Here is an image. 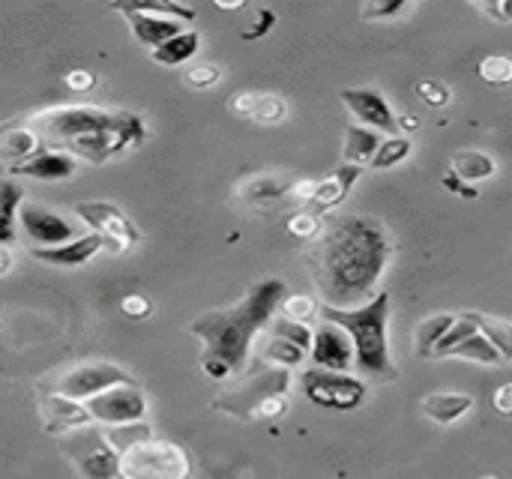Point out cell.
<instances>
[{
	"mask_svg": "<svg viewBox=\"0 0 512 479\" xmlns=\"http://www.w3.org/2000/svg\"><path fill=\"white\" fill-rule=\"evenodd\" d=\"M414 12V3L411 0H390V3H366L360 9V18L366 21H384V24H393V21H402L405 15Z\"/></svg>",
	"mask_w": 512,
	"mask_h": 479,
	"instance_id": "836d02e7",
	"label": "cell"
},
{
	"mask_svg": "<svg viewBox=\"0 0 512 479\" xmlns=\"http://www.w3.org/2000/svg\"><path fill=\"white\" fill-rule=\"evenodd\" d=\"M477 399L471 393H429L420 399V411L426 420H432L435 426H456L462 423L471 411H474Z\"/></svg>",
	"mask_w": 512,
	"mask_h": 479,
	"instance_id": "d6986e66",
	"label": "cell"
},
{
	"mask_svg": "<svg viewBox=\"0 0 512 479\" xmlns=\"http://www.w3.org/2000/svg\"><path fill=\"white\" fill-rule=\"evenodd\" d=\"M291 186H294V180L267 171V174H252V177L240 180L234 186V195H237V201H243L249 207H267V204H276L285 195H291Z\"/></svg>",
	"mask_w": 512,
	"mask_h": 479,
	"instance_id": "44dd1931",
	"label": "cell"
},
{
	"mask_svg": "<svg viewBox=\"0 0 512 479\" xmlns=\"http://www.w3.org/2000/svg\"><path fill=\"white\" fill-rule=\"evenodd\" d=\"M9 270H12V249L0 246V276H6Z\"/></svg>",
	"mask_w": 512,
	"mask_h": 479,
	"instance_id": "f907efd6",
	"label": "cell"
},
{
	"mask_svg": "<svg viewBox=\"0 0 512 479\" xmlns=\"http://www.w3.org/2000/svg\"><path fill=\"white\" fill-rule=\"evenodd\" d=\"M363 174H366L363 165H348V162H342L330 177H324V180L318 183V192H315V198L306 204V210H312V213H318V216L333 213L336 207H342V204L348 201L354 183H357Z\"/></svg>",
	"mask_w": 512,
	"mask_h": 479,
	"instance_id": "e0dca14e",
	"label": "cell"
},
{
	"mask_svg": "<svg viewBox=\"0 0 512 479\" xmlns=\"http://www.w3.org/2000/svg\"><path fill=\"white\" fill-rule=\"evenodd\" d=\"M216 9L234 12V9H243V0H237V3H228V0H216Z\"/></svg>",
	"mask_w": 512,
	"mask_h": 479,
	"instance_id": "816d5d0a",
	"label": "cell"
},
{
	"mask_svg": "<svg viewBox=\"0 0 512 479\" xmlns=\"http://www.w3.org/2000/svg\"><path fill=\"white\" fill-rule=\"evenodd\" d=\"M66 87H69L72 93H90V90L96 87V75L87 72V69H72V72L66 75Z\"/></svg>",
	"mask_w": 512,
	"mask_h": 479,
	"instance_id": "bcb514c9",
	"label": "cell"
},
{
	"mask_svg": "<svg viewBox=\"0 0 512 479\" xmlns=\"http://www.w3.org/2000/svg\"><path fill=\"white\" fill-rule=\"evenodd\" d=\"M189 453L165 438H144L120 453V479H189Z\"/></svg>",
	"mask_w": 512,
	"mask_h": 479,
	"instance_id": "52a82bcc",
	"label": "cell"
},
{
	"mask_svg": "<svg viewBox=\"0 0 512 479\" xmlns=\"http://www.w3.org/2000/svg\"><path fill=\"white\" fill-rule=\"evenodd\" d=\"M87 411L96 426L105 429H120V426H135L144 423L147 417V396L141 387H114L96 399L87 402Z\"/></svg>",
	"mask_w": 512,
	"mask_h": 479,
	"instance_id": "8fae6325",
	"label": "cell"
},
{
	"mask_svg": "<svg viewBox=\"0 0 512 479\" xmlns=\"http://www.w3.org/2000/svg\"><path fill=\"white\" fill-rule=\"evenodd\" d=\"M321 321L348 330L357 351V372L375 384H399V369L390 354V291H381L360 309H336L321 303Z\"/></svg>",
	"mask_w": 512,
	"mask_h": 479,
	"instance_id": "277c9868",
	"label": "cell"
},
{
	"mask_svg": "<svg viewBox=\"0 0 512 479\" xmlns=\"http://www.w3.org/2000/svg\"><path fill=\"white\" fill-rule=\"evenodd\" d=\"M27 126L48 150H63L90 165H105L147 141V126L138 114L99 105H54L36 111Z\"/></svg>",
	"mask_w": 512,
	"mask_h": 479,
	"instance_id": "3957f363",
	"label": "cell"
},
{
	"mask_svg": "<svg viewBox=\"0 0 512 479\" xmlns=\"http://www.w3.org/2000/svg\"><path fill=\"white\" fill-rule=\"evenodd\" d=\"M39 144H42V138L30 126H6L0 132V153L9 168L33 159L39 153Z\"/></svg>",
	"mask_w": 512,
	"mask_h": 479,
	"instance_id": "603a6c76",
	"label": "cell"
},
{
	"mask_svg": "<svg viewBox=\"0 0 512 479\" xmlns=\"http://www.w3.org/2000/svg\"><path fill=\"white\" fill-rule=\"evenodd\" d=\"M21 204H24V192L6 177L0 183V246H12Z\"/></svg>",
	"mask_w": 512,
	"mask_h": 479,
	"instance_id": "f1b7e54d",
	"label": "cell"
},
{
	"mask_svg": "<svg viewBox=\"0 0 512 479\" xmlns=\"http://www.w3.org/2000/svg\"><path fill=\"white\" fill-rule=\"evenodd\" d=\"M327 222L324 216L312 213V210H297L291 219H288V234L297 237V240H306V243H315L321 234H324Z\"/></svg>",
	"mask_w": 512,
	"mask_h": 479,
	"instance_id": "e575fe53",
	"label": "cell"
},
{
	"mask_svg": "<svg viewBox=\"0 0 512 479\" xmlns=\"http://www.w3.org/2000/svg\"><path fill=\"white\" fill-rule=\"evenodd\" d=\"M381 132L363 126V123H351L345 129V144H342V159L348 165H369L381 147Z\"/></svg>",
	"mask_w": 512,
	"mask_h": 479,
	"instance_id": "cb8c5ba5",
	"label": "cell"
},
{
	"mask_svg": "<svg viewBox=\"0 0 512 479\" xmlns=\"http://www.w3.org/2000/svg\"><path fill=\"white\" fill-rule=\"evenodd\" d=\"M111 12H147V15H165V18H177L183 24H192L198 18V12L192 6L174 3V0H120V3H108Z\"/></svg>",
	"mask_w": 512,
	"mask_h": 479,
	"instance_id": "484cf974",
	"label": "cell"
},
{
	"mask_svg": "<svg viewBox=\"0 0 512 479\" xmlns=\"http://www.w3.org/2000/svg\"><path fill=\"white\" fill-rule=\"evenodd\" d=\"M441 186H444L447 192H453V195L465 198V201H477V198H480V189H477L474 183L462 180V177H459V174H453V171H447V174L441 177Z\"/></svg>",
	"mask_w": 512,
	"mask_h": 479,
	"instance_id": "f6af8a7d",
	"label": "cell"
},
{
	"mask_svg": "<svg viewBox=\"0 0 512 479\" xmlns=\"http://www.w3.org/2000/svg\"><path fill=\"white\" fill-rule=\"evenodd\" d=\"M447 360H468V363H483V366H501L504 363V357L498 354V348L477 330V333H471L465 342H459L450 354H447Z\"/></svg>",
	"mask_w": 512,
	"mask_h": 479,
	"instance_id": "f546056e",
	"label": "cell"
},
{
	"mask_svg": "<svg viewBox=\"0 0 512 479\" xmlns=\"http://www.w3.org/2000/svg\"><path fill=\"white\" fill-rule=\"evenodd\" d=\"M63 453L81 479L120 477V450L111 444L108 432H102L96 423L63 435Z\"/></svg>",
	"mask_w": 512,
	"mask_h": 479,
	"instance_id": "ba28073f",
	"label": "cell"
},
{
	"mask_svg": "<svg viewBox=\"0 0 512 479\" xmlns=\"http://www.w3.org/2000/svg\"><path fill=\"white\" fill-rule=\"evenodd\" d=\"M108 249V240L96 231L90 234H81L78 240L72 243H63V246H51V249H33L30 246V258L42 261V264H51V267H63V270H75V267H84L90 258H96L99 252Z\"/></svg>",
	"mask_w": 512,
	"mask_h": 479,
	"instance_id": "2e32d148",
	"label": "cell"
},
{
	"mask_svg": "<svg viewBox=\"0 0 512 479\" xmlns=\"http://www.w3.org/2000/svg\"><path fill=\"white\" fill-rule=\"evenodd\" d=\"M450 171L468 183H480V180H489L498 174V162H495V156H489L483 150H459L450 156Z\"/></svg>",
	"mask_w": 512,
	"mask_h": 479,
	"instance_id": "4316f807",
	"label": "cell"
},
{
	"mask_svg": "<svg viewBox=\"0 0 512 479\" xmlns=\"http://www.w3.org/2000/svg\"><path fill=\"white\" fill-rule=\"evenodd\" d=\"M492 408H495V414H498V417H507V420H512V381L495 390V396H492Z\"/></svg>",
	"mask_w": 512,
	"mask_h": 479,
	"instance_id": "c3c4849f",
	"label": "cell"
},
{
	"mask_svg": "<svg viewBox=\"0 0 512 479\" xmlns=\"http://www.w3.org/2000/svg\"><path fill=\"white\" fill-rule=\"evenodd\" d=\"M78 159L63 150H39L33 159L6 168V177H30V180H69L75 177Z\"/></svg>",
	"mask_w": 512,
	"mask_h": 479,
	"instance_id": "ac0fdd59",
	"label": "cell"
},
{
	"mask_svg": "<svg viewBox=\"0 0 512 479\" xmlns=\"http://www.w3.org/2000/svg\"><path fill=\"white\" fill-rule=\"evenodd\" d=\"M18 228L33 243V249H51V246H63V243L78 240L72 222H66L57 210H48L45 204H33V201L21 204Z\"/></svg>",
	"mask_w": 512,
	"mask_h": 479,
	"instance_id": "7c38bea8",
	"label": "cell"
},
{
	"mask_svg": "<svg viewBox=\"0 0 512 479\" xmlns=\"http://www.w3.org/2000/svg\"><path fill=\"white\" fill-rule=\"evenodd\" d=\"M288 117V102L279 93H261V102L252 114L258 126H279Z\"/></svg>",
	"mask_w": 512,
	"mask_h": 479,
	"instance_id": "74e56055",
	"label": "cell"
},
{
	"mask_svg": "<svg viewBox=\"0 0 512 479\" xmlns=\"http://www.w3.org/2000/svg\"><path fill=\"white\" fill-rule=\"evenodd\" d=\"M114 387H138V381L114 366V363H105V360H84V363H75V366H66L60 372H54L51 378L42 381V390L48 393H57V396H66V399H75V402H90Z\"/></svg>",
	"mask_w": 512,
	"mask_h": 479,
	"instance_id": "8992f818",
	"label": "cell"
},
{
	"mask_svg": "<svg viewBox=\"0 0 512 479\" xmlns=\"http://www.w3.org/2000/svg\"><path fill=\"white\" fill-rule=\"evenodd\" d=\"M285 291L282 279H261L234 306L204 312L189 324V333L201 342V372L210 381H228L246 369L252 345L258 333L276 321L288 297Z\"/></svg>",
	"mask_w": 512,
	"mask_h": 479,
	"instance_id": "7a4b0ae2",
	"label": "cell"
},
{
	"mask_svg": "<svg viewBox=\"0 0 512 479\" xmlns=\"http://www.w3.org/2000/svg\"><path fill=\"white\" fill-rule=\"evenodd\" d=\"M279 315L309 327L312 321H321V303L312 294H288L279 306Z\"/></svg>",
	"mask_w": 512,
	"mask_h": 479,
	"instance_id": "d6a6232c",
	"label": "cell"
},
{
	"mask_svg": "<svg viewBox=\"0 0 512 479\" xmlns=\"http://www.w3.org/2000/svg\"><path fill=\"white\" fill-rule=\"evenodd\" d=\"M291 396V372L279 366H258L249 372L237 387L219 393L210 408L216 414L234 417V420H279L288 411Z\"/></svg>",
	"mask_w": 512,
	"mask_h": 479,
	"instance_id": "5b68a950",
	"label": "cell"
},
{
	"mask_svg": "<svg viewBox=\"0 0 512 479\" xmlns=\"http://www.w3.org/2000/svg\"><path fill=\"white\" fill-rule=\"evenodd\" d=\"M399 129H405V132L420 129V117L417 114H399Z\"/></svg>",
	"mask_w": 512,
	"mask_h": 479,
	"instance_id": "681fc988",
	"label": "cell"
},
{
	"mask_svg": "<svg viewBox=\"0 0 512 479\" xmlns=\"http://www.w3.org/2000/svg\"><path fill=\"white\" fill-rule=\"evenodd\" d=\"M120 312H123L126 318H132V321H144V318L153 315V303H150L144 294L132 291V294H123V297H120Z\"/></svg>",
	"mask_w": 512,
	"mask_h": 479,
	"instance_id": "60d3db41",
	"label": "cell"
},
{
	"mask_svg": "<svg viewBox=\"0 0 512 479\" xmlns=\"http://www.w3.org/2000/svg\"><path fill=\"white\" fill-rule=\"evenodd\" d=\"M75 216L96 234H102L108 240V252L120 255L129 252L132 246H138L141 231L135 228V222L126 216V210H120L111 201H78L75 204Z\"/></svg>",
	"mask_w": 512,
	"mask_h": 479,
	"instance_id": "30bf717a",
	"label": "cell"
},
{
	"mask_svg": "<svg viewBox=\"0 0 512 479\" xmlns=\"http://www.w3.org/2000/svg\"><path fill=\"white\" fill-rule=\"evenodd\" d=\"M300 390L303 396L324 411H357L369 399V384L366 378H354L345 372H327V369H306L300 375Z\"/></svg>",
	"mask_w": 512,
	"mask_h": 479,
	"instance_id": "9c48e42d",
	"label": "cell"
},
{
	"mask_svg": "<svg viewBox=\"0 0 512 479\" xmlns=\"http://www.w3.org/2000/svg\"><path fill=\"white\" fill-rule=\"evenodd\" d=\"M393 234L375 216L327 219L324 234L309 249V276L321 303L336 309H360L381 291V279L393 261Z\"/></svg>",
	"mask_w": 512,
	"mask_h": 479,
	"instance_id": "6da1fadb",
	"label": "cell"
},
{
	"mask_svg": "<svg viewBox=\"0 0 512 479\" xmlns=\"http://www.w3.org/2000/svg\"><path fill=\"white\" fill-rule=\"evenodd\" d=\"M126 21H129L132 36H135L144 48H150V51L162 48V45L171 42L174 36H180L183 30H189V27H186L183 21H177V18L147 15V12H126Z\"/></svg>",
	"mask_w": 512,
	"mask_h": 479,
	"instance_id": "ffe728a7",
	"label": "cell"
},
{
	"mask_svg": "<svg viewBox=\"0 0 512 479\" xmlns=\"http://www.w3.org/2000/svg\"><path fill=\"white\" fill-rule=\"evenodd\" d=\"M342 105L357 117L363 126L384 132L387 138L399 132V114L390 108L387 96L375 87H345L342 90Z\"/></svg>",
	"mask_w": 512,
	"mask_h": 479,
	"instance_id": "5bb4252c",
	"label": "cell"
},
{
	"mask_svg": "<svg viewBox=\"0 0 512 479\" xmlns=\"http://www.w3.org/2000/svg\"><path fill=\"white\" fill-rule=\"evenodd\" d=\"M477 75L495 87H504V84H512V57L510 54H489L480 60L477 66Z\"/></svg>",
	"mask_w": 512,
	"mask_h": 479,
	"instance_id": "8d00e7d4",
	"label": "cell"
},
{
	"mask_svg": "<svg viewBox=\"0 0 512 479\" xmlns=\"http://www.w3.org/2000/svg\"><path fill=\"white\" fill-rule=\"evenodd\" d=\"M417 96L429 105V108H447L453 102V90L438 81V78H426V81H417Z\"/></svg>",
	"mask_w": 512,
	"mask_h": 479,
	"instance_id": "ab89813d",
	"label": "cell"
},
{
	"mask_svg": "<svg viewBox=\"0 0 512 479\" xmlns=\"http://www.w3.org/2000/svg\"><path fill=\"white\" fill-rule=\"evenodd\" d=\"M480 15H486L495 24H512V0H489V3H474Z\"/></svg>",
	"mask_w": 512,
	"mask_h": 479,
	"instance_id": "ee69618b",
	"label": "cell"
},
{
	"mask_svg": "<svg viewBox=\"0 0 512 479\" xmlns=\"http://www.w3.org/2000/svg\"><path fill=\"white\" fill-rule=\"evenodd\" d=\"M258 102H261V93H258V90H240V93H234V96L228 99V111H231L234 117H249V120H252Z\"/></svg>",
	"mask_w": 512,
	"mask_h": 479,
	"instance_id": "7bdbcfd3",
	"label": "cell"
},
{
	"mask_svg": "<svg viewBox=\"0 0 512 479\" xmlns=\"http://www.w3.org/2000/svg\"><path fill=\"white\" fill-rule=\"evenodd\" d=\"M36 414H39V423L48 435H69L81 426H90L93 417L87 411L84 402H75V399H66V396H57V393H48L42 390L39 399H36Z\"/></svg>",
	"mask_w": 512,
	"mask_h": 479,
	"instance_id": "9a60e30c",
	"label": "cell"
},
{
	"mask_svg": "<svg viewBox=\"0 0 512 479\" xmlns=\"http://www.w3.org/2000/svg\"><path fill=\"white\" fill-rule=\"evenodd\" d=\"M222 81V66L216 63H192L183 69V84L192 90H210Z\"/></svg>",
	"mask_w": 512,
	"mask_h": 479,
	"instance_id": "f35d334b",
	"label": "cell"
},
{
	"mask_svg": "<svg viewBox=\"0 0 512 479\" xmlns=\"http://www.w3.org/2000/svg\"><path fill=\"white\" fill-rule=\"evenodd\" d=\"M198 48H201V33L195 27H189L180 36H174L171 42H165L162 48L150 51V60L159 66H183L198 54Z\"/></svg>",
	"mask_w": 512,
	"mask_h": 479,
	"instance_id": "83f0119b",
	"label": "cell"
},
{
	"mask_svg": "<svg viewBox=\"0 0 512 479\" xmlns=\"http://www.w3.org/2000/svg\"><path fill=\"white\" fill-rule=\"evenodd\" d=\"M270 336H282L294 345H300L303 351L312 354V345H315V330L306 327V324H297V321H288L282 315H276V321L270 324Z\"/></svg>",
	"mask_w": 512,
	"mask_h": 479,
	"instance_id": "d590c367",
	"label": "cell"
},
{
	"mask_svg": "<svg viewBox=\"0 0 512 479\" xmlns=\"http://www.w3.org/2000/svg\"><path fill=\"white\" fill-rule=\"evenodd\" d=\"M273 24H276V12H273V9H258L255 18H252V27H243V30H240V39L255 42V39L267 36V33L273 30Z\"/></svg>",
	"mask_w": 512,
	"mask_h": 479,
	"instance_id": "b9f144b4",
	"label": "cell"
},
{
	"mask_svg": "<svg viewBox=\"0 0 512 479\" xmlns=\"http://www.w3.org/2000/svg\"><path fill=\"white\" fill-rule=\"evenodd\" d=\"M480 479H501V477H495V474H486V477H480Z\"/></svg>",
	"mask_w": 512,
	"mask_h": 479,
	"instance_id": "f5cc1de1",
	"label": "cell"
},
{
	"mask_svg": "<svg viewBox=\"0 0 512 479\" xmlns=\"http://www.w3.org/2000/svg\"><path fill=\"white\" fill-rule=\"evenodd\" d=\"M306 357H309V351H303L300 345H294V342H288L282 336H270L267 345L261 348V360L264 363L279 366V369H288V372L297 369Z\"/></svg>",
	"mask_w": 512,
	"mask_h": 479,
	"instance_id": "4dcf8cb0",
	"label": "cell"
},
{
	"mask_svg": "<svg viewBox=\"0 0 512 479\" xmlns=\"http://www.w3.org/2000/svg\"><path fill=\"white\" fill-rule=\"evenodd\" d=\"M411 153H414V141L408 135H390V138L381 141V147H378L375 159L369 162V168L372 171H390V168L402 165Z\"/></svg>",
	"mask_w": 512,
	"mask_h": 479,
	"instance_id": "1f68e13d",
	"label": "cell"
},
{
	"mask_svg": "<svg viewBox=\"0 0 512 479\" xmlns=\"http://www.w3.org/2000/svg\"><path fill=\"white\" fill-rule=\"evenodd\" d=\"M312 366L315 369H327V372H351L357 369V351L354 342L348 336L345 327L330 324V321H318L315 327V345H312Z\"/></svg>",
	"mask_w": 512,
	"mask_h": 479,
	"instance_id": "4fadbf2b",
	"label": "cell"
},
{
	"mask_svg": "<svg viewBox=\"0 0 512 479\" xmlns=\"http://www.w3.org/2000/svg\"><path fill=\"white\" fill-rule=\"evenodd\" d=\"M318 183L321 180H309V177H303V180H294V186H291V201H297V204H309L312 198H315V192H318Z\"/></svg>",
	"mask_w": 512,
	"mask_h": 479,
	"instance_id": "7dc6e473",
	"label": "cell"
},
{
	"mask_svg": "<svg viewBox=\"0 0 512 479\" xmlns=\"http://www.w3.org/2000/svg\"><path fill=\"white\" fill-rule=\"evenodd\" d=\"M459 315L456 312H435L429 318H423L414 330V348H417V357L420 360H432L435 357V348L441 345V339L456 327Z\"/></svg>",
	"mask_w": 512,
	"mask_h": 479,
	"instance_id": "7402d4cb",
	"label": "cell"
},
{
	"mask_svg": "<svg viewBox=\"0 0 512 479\" xmlns=\"http://www.w3.org/2000/svg\"><path fill=\"white\" fill-rule=\"evenodd\" d=\"M462 318H468L504 357V363H512V321L498 318V315H486V312H459Z\"/></svg>",
	"mask_w": 512,
	"mask_h": 479,
	"instance_id": "d4e9b609",
	"label": "cell"
}]
</instances>
